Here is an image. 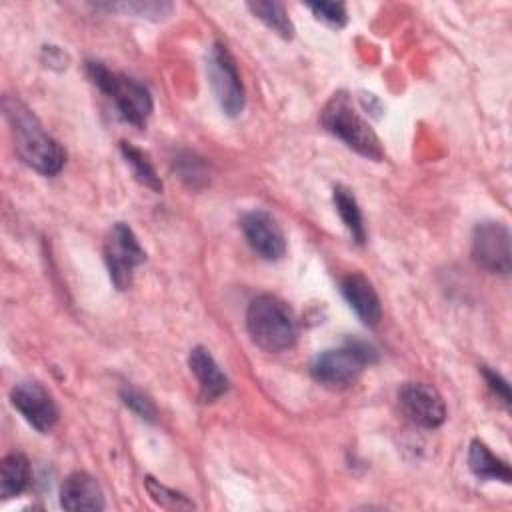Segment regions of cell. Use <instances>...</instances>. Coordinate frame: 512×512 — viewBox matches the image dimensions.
Here are the masks:
<instances>
[{"instance_id": "44dd1931", "label": "cell", "mask_w": 512, "mask_h": 512, "mask_svg": "<svg viewBox=\"0 0 512 512\" xmlns=\"http://www.w3.org/2000/svg\"><path fill=\"white\" fill-rule=\"evenodd\" d=\"M308 8L314 12V16L330 26H344L346 24V6L342 2H314L308 4Z\"/></svg>"}, {"instance_id": "52a82bcc", "label": "cell", "mask_w": 512, "mask_h": 512, "mask_svg": "<svg viewBox=\"0 0 512 512\" xmlns=\"http://www.w3.org/2000/svg\"><path fill=\"white\" fill-rule=\"evenodd\" d=\"M208 74L216 100L224 114L238 116L244 108V88L240 82L236 62L226 46L214 44L208 58Z\"/></svg>"}, {"instance_id": "7402d4cb", "label": "cell", "mask_w": 512, "mask_h": 512, "mask_svg": "<svg viewBox=\"0 0 512 512\" xmlns=\"http://www.w3.org/2000/svg\"><path fill=\"white\" fill-rule=\"evenodd\" d=\"M110 10H124L136 12L138 16H166L172 10V4L166 2H128V4H114Z\"/></svg>"}, {"instance_id": "8992f818", "label": "cell", "mask_w": 512, "mask_h": 512, "mask_svg": "<svg viewBox=\"0 0 512 512\" xmlns=\"http://www.w3.org/2000/svg\"><path fill=\"white\" fill-rule=\"evenodd\" d=\"M146 258L136 234L124 222H116L104 240V260L110 280L118 290H126L132 282V272Z\"/></svg>"}, {"instance_id": "3957f363", "label": "cell", "mask_w": 512, "mask_h": 512, "mask_svg": "<svg viewBox=\"0 0 512 512\" xmlns=\"http://www.w3.org/2000/svg\"><path fill=\"white\" fill-rule=\"evenodd\" d=\"M322 126L358 154L382 160L384 152L370 124L356 112L346 92H336L322 110Z\"/></svg>"}, {"instance_id": "4fadbf2b", "label": "cell", "mask_w": 512, "mask_h": 512, "mask_svg": "<svg viewBox=\"0 0 512 512\" xmlns=\"http://www.w3.org/2000/svg\"><path fill=\"white\" fill-rule=\"evenodd\" d=\"M60 504L66 510H102L104 494L94 476L74 472L60 488Z\"/></svg>"}, {"instance_id": "cb8c5ba5", "label": "cell", "mask_w": 512, "mask_h": 512, "mask_svg": "<svg viewBox=\"0 0 512 512\" xmlns=\"http://www.w3.org/2000/svg\"><path fill=\"white\" fill-rule=\"evenodd\" d=\"M482 374L486 376V382H488V386L492 388V392L508 406V404H510V390H508L506 380H504L498 372L490 370L488 366H482Z\"/></svg>"}, {"instance_id": "277c9868", "label": "cell", "mask_w": 512, "mask_h": 512, "mask_svg": "<svg viewBox=\"0 0 512 512\" xmlns=\"http://www.w3.org/2000/svg\"><path fill=\"white\" fill-rule=\"evenodd\" d=\"M86 70L92 82L114 102L126 122L138 128L146 124L152 114V96L144 84L126 74L108 70L102 62H88Z\"/></svg>"}, {"instance_id": "9a60e30c", "label": "cell", "mask_w": 512, "mask_h": 512, "mask_svg": "<svg viewBox=\"0 0 512 512\" xmlns=\"http://www.w3.org/2000/svg\"><path fill=\"white\" fill-rule=\"evenodd\" d=\"M468 466L470 470L484 480H502V482H510L512 474L510 468L504 460H500L498 456H494L486 444H482L480 440H474L470 444L468 450Z\"/></svg>"}, {"instance_id": "2e32d148", "label": "cell", "mask_w": 512, "mask_h": 512, "mask_svg": "<svg viewBox=\"0 0 512 512\" xmlns=\"http://www.w3.org/2000/svg\"><path fill=\"white\" fill-rule=\"evenodd\" d=\"M30 482V464L24 454L12 452L4 456L0 466V494L2 498H12L24 492Z\"/></svg>"}, {"instance_id": "7c38bea8", "label": "cell", "mask_w": 512, "mask_h": 512, "mask_svg": "<svg viewBox=\"0 0 512 512\" xmlns=\"http://www.w3.org/2000/svg\"><path fill=\"white\" fill-rule=\"evenodd\" d=\"M188 364L192 374L200 384V398L202 402H214L228 390V378L212 358L210 350L204 346H196L190 350Z\"/></svg>"}, {"instance_id": "ac0fdd59", "label": "cell", "mask_w": 512, "mask_h": 512, "mask_svg": "<svg viewBox=\"0 0 512 512\" xmlns=\"http://www.w3.org/2000/svg\"><path fill=\"white\" fill-rule=\"evenodd\" d=\"M248 8L276 34H280L282 38H292L294 26L282 2H248Z\"/></svg>"}, {"instance_id": "ffe728a7", "label": "cell", "mask_w": 512, "mask_h": 512, "mask_svg": "<svg viewBox=\"0 0 512 512\" xmlns=\"http://www.w3.org/2000/svg\"><path fill=\"white\" fill-rule=\"evenodd\" d=\"M146 490H148L150 498H152L156 504L164 506V508H176V510H178V508H192V506H194V504H192L190 500H186L182 494H178V492H174V490L162 486V484L156 482L154 478H146Z\"/></svg>"}, {"instance_id": "603a6c76", "label": "cell", "mask_w": 512, "mask_h": 512, "mask_svg": "<svg viewBox=\"0 0 512 512\" xmlns=\"http://www.w3.org/2000/svg\"><path fill=\"white\" fill-rule=\"evenodd\" d=\"M122 400L128 408H132L140 418H146V420H152L156 410H154V404L138 390L134 388H124L122 390Z\"/></svg>"}, {"instance_id": "6da1fadb", "label": "cell", "mask_w": 512, "mask_h": 512, "mask_svg": "<svg viewBox=\"0 0 512 512\" xmlns=\"http://www.w3.org/2000/svg\"><path fill=\"white\" fill-rule=\"evenodd\" d=\"M4 110L12 124L18 156L44 176L58 174L66 160V152L62 150V146L44 132L38 118L22 102L6 98Z\"/></svg>"}, {"instance_id": "e0dca14e", "label": "cell", "mask_w": 512, "mask_h": 512, "mask_svg": "<svg viewBox=\"0 0 512 512\" xmlns=\"http://www.w3.org/2000/svg\"><path fill=\"white\" fill-rule=\"evenodd\" d=\"M334 204H336V210L342 218V222L346 224V228L350 230L352 238L362 244L364 238H366V232H364V224H362V212L358 208V202L356 198L350 194V190H346L344 186H336L334 188Z\"/></svg>"}, {"instance_id": "5bb4252c", "label": "cell", "mask_w": 512, "mask_h": 512, "mask_svg": "<svg viewBox=\"0 0 512 512\" xmlns=\"http://www.w3.org/2000/svg\"><path fill=\"white\" fill-rule=\"evenodd\" d=\"M342 294L350 308L366 326H376L382 316V306L376 290L362 274H348L342 280Z\"/></svg>"}, {"instance_id": "9c48e42d", "label": "cell", "mask_w": 512, "mask_h": 512, "mask_svg": "<svg viewBox=\"0 0 512 512\" xmlns=\"http://www.w3.org/2000/svg\"><path fill=\"white\" fill-rule=\"evenodd\" d=\"M398 402L404 416L422 428H438L446 418L442 396L426 382L404 384L398 392Z\"/></svg>"}, {"instance_id": "7a4b0ae2", "label": "cell", "mask_w": 512, "mask_h": 512, "mask_svg": "<svg viewBox=\"0 0 512 512\" xmlns=\"http://www.w3.org/2000/svg\"><path fill=\"white\" fill-rule=\"evenodd\" d=\"M250 340L264 352L278 354L294 346L298 326L288 304L272 294L256 296L246 310Z\"/></svg>"}, {"instance_id": "8fae6325", "label": "cell", "mask_w": 512, "mask_h": 512, "mask_svg": "<svg viewBox=\"0 0 512 512\" xmlns=\"http://www.w3.org/2000/svg\"><path fill=\"white\" fill-rule=\"evenodd\" d=\"M242 232L250 248L264 260H278L284 256L286 240L278 222L264 210H252L242 216Z\"/></svg>"}, {"instance_id": "30bf717a", "label": "cell", "mask_w": 512, "mask_h": 512, "mask_svg": "<svg viewBox=\"0 0 512 512\" xmlns=\"http://www.w3.org/2000/svg\"><path fill=\"white\" fill-rule=\"evenodd\" d=\"M12 406L24 416V420L38 432H50L58 422V408L38 382H20L10 392Z\"/></svg>"}, {"instance_id": "5b68a950", "label": "cell", "mask_w": 512, "mask_h": 512, "mask_svg": "<svg viewBox=\"0 0 512 512\" xmlns=\"http://www.w3.org/2000/svg\"><path fill=\"white\" fill-rule=\"evenodd\" d=\"M374 358L376 352L368 344L354 340L340 348L320 352L310 364V374L322 386L346 388L358 380L364 366Z\"/></svg>"}, {"instance_id": "ba28073f", "label": "cell", "mask_w": 512, "mask_h": 512, "mask_svg": "<svg viewBox=\"0 0 512 512\" xmlns=\"http://www.w3.org/2000/svg\"><path fill=\"white\" fill-rule=\"evenodd\" d=\"M472 258L494 274L510 272V232L502 222H482L474 228Z\"/></svg>"}, {"instance_id": "d6986e66", "label": "cell", "mask_w": 512, "mask_h": 512, "mask_svg": "<svg viewBox=\"0 0 512 512\" xmlns=\"http://www.w3.org/2000/svg\"><path fill=\"white\" fill-rule=\"evenodd\" d=\"M120 148H122V154H124L126 162L132 166V172H134L136 180L140 184H144L146 188H150L154 192H160L162 190V182H160L152 162L148 160V156L142 150H138L136 146L128 144V142H122Z\"/></svg>"}]
</instances>
